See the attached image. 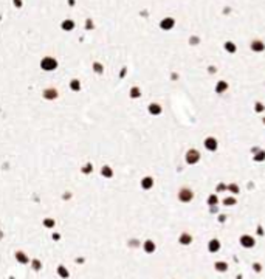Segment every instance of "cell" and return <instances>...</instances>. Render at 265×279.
<instances>
[{
	"label": "cell",
	"instance_id": "cell-1",
	"mask_svg": "<svg viewBox=\"0 0 265 279\" xmlns=\"http://www.w3.org/2000/svg\"><path fill=\"white\" fill-rule=\"evenodd\" d=\"M200 160H202V154H200V151H197V149H188L185 152V163L186 165L194 166Z\"/></svg>",
	"mask_w": 265,
	"mask_h": 279
},
{
	"label": "cell",
	"instance_id": "cell-2",
	"mask_svg": "<svg viewBox=\"0 0 265 279\" xmlns=\"http://www.w3.org/2000/svg\"><path fill=\"white\" fill-rule=\"evenodd\" d=\"M177 199L181 203H189V202L194 200V191L188 186H183V188L178 189V192H177Z\"/></svg>",
	"mask_w": 265,
	"mask_h": 279
},
{
	"label": "cell",
	"instance_id": "cell-3",
	"mask_svg": "<svg viewBox=\"0 0 265 279\" xmlns=\"http://www.w3.org/2000/svg\"><path fill=\"white\" fill-rule=\"evenodd\" d=\"M203 147H205L206 152H217L219 151V140L213 135H209L203 140Z\"/></svg>",
	"mask_w": 265,
	"mask_h": 279
},
{
	"label": "cell",
	"instance_id": "cell-4",
	"mask_svg": "<svg viewBox=\"0 0 265 279\" xmlns=\"http://www.w3.org/2000/svg\"><path fill=\"white\" fill-rule=\"evenodd\" d=\"M251 157H253V161L254 163H264L265 161V149H261V147H251Z\"/></svg>",
	"mask_w": 265,
	"mask_h": 279
},
{
	"label": "cell",
	"instance_id": "cell-5",
	"mask_svg": "<svg viewBox=\"0 0 265 279\" xmlns=\"http://www.w3.org/2000/svg\"><path fill=\"white\" fill-rule=\"evenodd\" d=\"M147 112H149V115H152V117H160L163 113V106L160 103H149Z\"/></svg>",
	"mask_w": 265,
	"mask_h": 279
},
{
	"label": "cell",
	"instance_id": "cell-6",
	"mask_svg": "<svg viewBox=\"0 0 265 279\" xmlns=\"http://www.w3.org/2000/svg\"><path fill=\"white\" fill-rule=\"evenodd\" d=\"M239 242H240V245H242L243 248H253L254 245H256L254 237H253V236H250V234H243V236H240Z\"/></svg>",
	"mask_w": 265,
	"mask_h": 279
},
{
	"label": "cell",
	"instance_id": "cell-7",
	"mask_svg": "<svg viewBox=\"0 0 265 279\" xmlns=\"http://www.w3.org/2000/svg\"><path fill=\"white\" fill-rule=\"evenodd\" d=\"M154 185H155V180H154V177H151V175L143 177L141 181H140V186H141V189H144V191H149V189H152Z\"/></svg>",
	"mask_w": 265,
	"mask_h": 279
},
{
	"label": "cell",
	"instance_id": "cell-8",
	"mask_svg": "<svg viewBox=\"0 0 265 279\" xmlns=\"http://www.w3.org/2000/svg\"><path fill=\"white\" fill-rule=\"evenodd\" d=\"M228 88H229V84L226 82V81H219V82H217L215 84V87H214V90H215V93L217 95H223V93H225L226 90H228Z\"/></svg>",
	"mask_w": 265,
	"mask_h": 279
},
{
	"label": "cell",
	"instance_id": "cell-9",
	"mask_svg": "<svg viewBox=\"0 0 265 279\" xmlns=\"http://www.w3.org/2000/svg\"><path fill=\"white\" fill-rule=\"evenodd\" d=\"M220 247H222V243H220L219 239H211L208 243V251L209 253H217V251L220 250Z\"/></svg>",
	"mask_w": 265,
	"mask_h": 279
},
{
	"label": "cell",
	"instance_id": "cell-10",
	"mask_svg": "<svg viewBox=\"0 0 265 279\" xmlns=\"http://www.w3.org/2000/svg\"><path fill=\"white\" fill-rule=\"evenodd\" d=\"M178 242H180L181 245H191L192 236L189 234V233H183V234H180V237H178Z\"/></svg>",
	"mask_w": 265,
	"mask_h": 279
},
{
	"label": "cell",
	"instance_id": "cell-11",
	"mask_svg": "<svg viewBox=\"0 0 265 279\" xmlns=\"http://www.w3.org/2000/svg\"><path fill=\"white\" fill-rule=\"evenodd\" d=\"M206 203H208V206L211 208V206H217V203H219V197H217V194H209L208 195V199H206Z\"/></svg>",
	"mask_w": 265,
	"mask_h": 279
},
{
	"label": "cell",
	"instance_id": "cell-12",
	"mask_svg": "<svg viewBox=\"0 0 265 279\" xmlns=\"http://www.w3.org/2000/svg\"><path fill=\"white\" fill-rule=\"evenodd\" d=\"M214 270H215V271H219V273H223V271H226V270H228V264H226V262H223V261H219V262H215V264H214Z\"/></svg>",
	"mask_w": 265,
	"mask_h": 279
},
{
	"label": "cell",
	"instance_id": "cell-13",
	"mask_svg": "<svg viewBox=\"0 0 265 279\" xmlns=\"http://www.w3.org/2000/svg\"><path fill=\"white\" fill-rule=\"evenodd\" d=\"M253 110H254V113H257V115L264 113V112H265V104L261 103V101H256V103L253 104Z\"/></svg>",
	"mask_w": 265,
	"mask_h": 279
},
{
	"label": "cell",
	"instance_id": "cell-14",
	"mask_svg": "<svg viewBox=\"0 0 265 279\" xmlns=\"http://www.w3.org/2000/svg\"><path fill=\"white\" fill-rule=\"evenodd\" d=\"M264 48H265V45L261 42V40H253V42H251V50H253V51L259 53V51H262Z\"/></svg>",
	"mask_w": 265,
	"mask_h": 279
},
{
	"label": "cell",
	"instance_id": "cell-15",
	"mask_svg": "<svg viewBox=\"0 0 265 279\" xmlns=\"http://www.w3.org/2000/svg\"><path fill=\"white\" fill-rule=\"evenodd\" d=\"M129 96H130L132 99H138V98H141V88H140V87H132V88H130V92H129Z\"/></svg>",
	"mask_w": 265,
	"mask_h": 279
},
{
	"label": "cell",
	"instance_id": "cell-16",
	"mask_svg": "<svg viewBox=\"0 0 265 279\" xmlns=\"http://www.w3.org/2000/svg\"><path fill=\"white\" fill-rule=\"evenodd\" d=\"M174 23H175L174 19H169V17H167V19H165V20L161 22V28H163V30H171L172 26H174Z\"/></svg>",
	"mask_w": 265,
	"mask_h": 279
},
{
	"label": "cell",
	"instance_id": "cell-17",
	"mask_svg": "<svg viewBox=\"0 0 265 279\" xmlns=\"http://www.w3.org/2000/svg\"><path fill=\"white\" fill-rule=\"evenodd\" d=\"M226 189H228L231 194H234V195L240 192V186L237 185V183H228V188H226Z\"/></svg>",
	"mask_w": 265,
	"mask_h": 279
},
{
	"label": "cell",
	"instance_id": "cell-18",
	"mask_svg": "<svg viewBox=\"0 0 265 279\" xmlns=\"http://www.w3.org/2000/svg\"><path fill=\"white\" fill-rule=\"evenodd\" d=\"M155 248H157V247H155L154 240H146L144 242V251H146V253H154Z\"/></svg>",
	"mask_w": 265,
	"mask_h": 279
},
{
	"label": "cell",
	"instance_id": "cell-19",
	"mask_svg": "<svg viewBox=\"0 0 265 279\" xmlns=\"http://www.w3.org/2000/svg\"><path fill=\"white\" fill-rule=\"evenodd\" d=\"M222 203L225 206H234L236 205V199H234V197H225V199L222 200Z\"/></svg>",
	"mask_w": 265,
	"mask_h": 279
},
{
	"label": "cell",
	"instance_id": "cell-20",
	"mask_svg": "<svg viewBox=\"0 0 265 279\" xmlns=\"http://www.w3.org/2000/svg\"><path fill=\"white\" fill-rule=\"evenodd\" d=\"M101 174H103L104 177H107V178H110V177L113 175V171L108 166H103V169H101Z\"/></svg>",
	"mask_w": 265,
	"mask_h": 279
},
{
	"label": "cell",
	"instance_id": "cell-21",
	"mask_svg": "<svg viewBox=\"0 0 265 279\" xmlns=\"http://www.w3.org/2000/svg\"><path fill=\"white\" fill-rule=\"evenodd\" d=\"M226 188H228L226 183H217L215 185V192H223V191H226Z\"/></svg>",
	"mask_w": 265,
	"mask_h": 279
},
{
	"label": "cell",
	"instance_id": "cell-22",
	"mask_svg": "<svg viewBox=\"0 0 265 279\" xmlns=\"http://www.w3.org/2000/svg\"><path fill=\"white\" fill-rule=\"evenodd\" d=\"M225 48H226L228 53H234V51H236V45H234L233 42H226V44H225Z\"/></svg>",
	"mask_w": 265,
	"mask_h": 279
},
{
	"label": "cell",
	"instance_id": "cell-23",
	"mask_svg": "<svg viewBox=\"0 0 265 279\" xmlns=\"http://www.w3.org/2000/svg\"><path fill=\"white\" fill-rule=\"evenodd\" d=\"M261 268H262V267H261V265L257 264V262H256V264L253 265V270H254V271H261Z\"/></svg>",
	"mask_w": 265,
	"mask_h": 279
},
{
	"label": "cell",
	"instance_id": "cell-24",
	"mask_svg": "<svg viewBox=\"0 0 265 279\" xmlns=\"http://www.w3.org/2000/svg\"><path fill=\"white\" fill-rule=\"evenodd\" d=\"M225 219H226L225 216H220V217H219V220H220V222H225Z\"/></svg>",
	"mask_w": 265,
	"mask_h": 279
},
{
	"label": "cell",
	"instance_id": "cell-25",
	"mask_svg": "<svg viewBox=\"0 0 265 279\" xmlns=\"http://www.w3.org/2000/svg\"><path fill=\"white\" fill-rule=\"evenodd\" d=\"M262 122H264V124H265V117H264V118H262Z\"/></svg>",
	"mask_w": 265,
	"mask_h": 279
}]
</instances>
